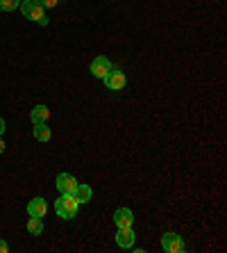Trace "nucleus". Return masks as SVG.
<instances>
[{
    "mask_svg": "<svg viewBox=\"0 0 227 253\" xmlns=\"http://www.w3.org/2000/svg\"><path fill=\"white\" fill-rule=\"evenodd\" d=\"M41 5H43V9H53V7L59 5V0H39Z\"/></svg>",
    "mask_w": 227,
    "mask_h": 253,
    "instance_id": "obj_15",
    "label": "nucleus"
},
{
    "mask_svg": "<svg viewBox=\"0 0 227 253\" xmlns=\"http://www.w3.org/2000/svg\"><path fill=\"white\" fill-rule=\"evenodd\" d=\"M111 69H114V66H111V62L105 57V55H100V57H96L94 62H91V73H94L96 78H100V80H102Z\"/></svg>",
    "mask_w": 227,
    "mask_h": 253,
    "instance_id": "obj_6",
    "label": "nucleus"
},
{
    "mask_svg": "<svg viewBox=\"0 0 227 253\" xmlns=\"http://www.w3.org/2000/svg\"><path fill=\"white\" fill-rule=\"evenodd\" d=\"M21 2H23V0H0V9H2V12H14V9L21 7Z\"/></svg>",
    "mask_w": 227,
    "mask_h": 253,
    "instance_id": "obj_14",
    "label": "nucleus"
},
{
    "mask_svg": "<svg viewBox=\"0 0 227 253\" xmlns=\"http://www.w3.org/2000/svg\"><path fill=\"white\" fill-rule=\"evenodd\" d=\"M7 251H9V244L5 240H0V253H7Z\"/></svg>",
    "mask_w": 227,
    "mask_h": 253,
    "instance_id": "obj_16",
    "label": "nucleus"
},
{
    "mask_svg": "<svg viewBox=\"0 0 227 253\" xmlns=\"http://www.w3.org/2000/svg\"><path fill=\"white\" fill-rule=\"evenodd\" d=\"M46 212H48V203H46V199H41V196H36V199H32L28 203V214L30 217L43 219L46 217Z\"/></svg>",
    "mask_w": 227,
    "mask_h": 253,
    "instance_id": "obj_8",
    "label": "nucleus"
},
{
    "mask_svg": "<svg viewBox=\"0 0 227 253\" xmlns=\"http://www.w3.org/2000/svg\"><path fill=\"white\" fill-rule=\"evenodd\" d=\"M134 240H136V235H134L132 226H130V228H118V233H116V244H118L121 249H132V247H134Z\"/></svg>",
    "mask_w": 227,
    "mask_h": 253,
    "instance_id": "obj_9",
    "label": "nucleus"
},
{
    "mask_svg": "<svg viewBox=\"0 0 227 253\" xmlns=\"http://www.w3.org/2000/svg\"><path fill=\"white\" fill-rule=\"evenodd\" d=\"M5 151V141H2V137H0V153Z\"/></svg>",
    "mask_w": 227,
    "mask_h": 253,
    "instance_id": "obj_18",
    "label": "nucleus"
},
{
    "mask_svg": "<svg viewBox=\"0 0 227 253\" xmlns=\"http://www.w3.org/2000/svg\"><path fill=\"white\" fill-rule=\"evenodd\" d=\"M162 249L166 253H182L184 251V242L177 233H163L162 235Z\"/></svg>",
    "mask_w": 227,
    "mask_h": 253,
    "instance_id": "obj_3",
    "label": "nucleus"
},
{
    "mask_svg": "<svg viewBox=\"0 0 227 253\" xmlns=\"http://www.w3.org/2000/svg\"><path fill=\"white\" fill-rule=\"evenodd\" d=\"M18 9H21L23 16L30 18V21H34V23H39V25H48L46 9H43V5H41L39 0H23Z\"/></svg>",
    "mask_w": 227,
    "mask_h": 253,
    "instance_id": "obj_2",
    "label": "nucleus"
},
{
    "mask_svg": "<svg viewBox=\"0 0 227 253\" xmlns=\"http://www.w3.org/2000/svg\"><path fill=\"white\" fill-rule=\"evenodd\" d=\"M32 135H34L36 141H50V137H53V130L48 128L46 124H36L34 128H32Z\"/></svg>",
    "mask_w": 227,
    "mask_h": 253,
    "instance_id": "obj_12",
    "label": "nucleus"
},
{
    "mask_svg": "<svg viewBox=\"0 0 227 253\" xmlns=\"http://www.w3.org/2000/svg\"><path fill=\"white\" fill-rule=\"evenodd\" d=\"M114 224L118 226V228H130V226L134 224V214L130 208H118L116 212H114Z\"/></svg>",
    "mask_w": 227,
    "mask_h": 253,
    "instance_id": "obj_7",
    "label": "nucleus"
},
{
    "mask_svg": "<svg viewBox=\"0 0 227 253\" xmlns=\"http://www.w3.org/2000/svg\"><path fill=\"white\" fill-rule=\"evenodd\" d=\"M55 185H57V189L62 192V194H73L75 187H77V178L70 176V173H59Z\"/></svg>",
    "mask_w": 227,
    "mask_h": 253,
    "instance_id": "obj_5",
    "label": "nucleus"
},
{
    "mask_svg": "<svg viewBox=\"0 0 227 253\" xmlns=\"http://www.w3.org/2000/svg\"><path fill=\"white\" fill-rule=\"evenodd\" d=\"M28 233H30V235H41V233H43V221H41L39 217H30Z\"/></svg>",
    "mask_w": 227,
    "mask_h": 253,
    "instance_id": "obj_13",
    "label": "nucleus"
},
{
    "mask_svg": "<svg viewBox=\"0 0 227 253\" xmlns=\"http://www.w3.org/2000/svg\"><path fill=\"white\" fill-rule=\"evenodd\" d=\"M73 196L77 199V203H89V201H91V196H94V189L89 187V185L77 183V187H75V192H73Z\"/></svg>",
    "mask_w": 227,
    "mask_h": 253,
    "instance_id": "obj_10",
    "label": "nucleus"
},
{
    "mask_svg": "<svg viewBox=\"0 0 227 253\" xmlns=\"http://www.w3.org/2000/svg\"><path fill=\"white\" fill-rule=\"evenodd\" d=\"M48 117H50V110H48L46 105H36L34 110H32V114H30V119H32V124H46Z\"/></svg>",
    "mask_w": 227,
    "mask_h": 253,
    "instance_id": "obj_11",
    "label": "nucleus"
},
{
    "mask_svg": "<svg viewBox=\"0 0 227 253\" xmlns=\"http://www.w3.org/2000/svg\"><path fill=\"white\" fill-rule=\"evenodd\" d=\"M2 132H5V119L0 117V137H2Z\"/></svg>",
    "mask_w": 227,
    "mask_h": 253,
    "instance_id": "obj_17",
    "label": "nucleus"
},
{
    "mask_svg": "<svg viewBox=\"0 0 227 253\" xmlns=\"http://www.w3.org/2000/svg\"><path fill=\"white\" fill-rule=\"evenodd\" d=\"M0 12H2V9H0Z\"/></svg>",
    "mask_w": 227,
    "mask_h": 253,
    "instance_id": "obj_19",
    "label": "nucleus"
},
{
    "mask_svg": "<svg viewBox=\"0 0 227 253\" xmlns=\"http://www.w3.org/2000/svg\"><path fill=\"white\" fill-rule=\"evenodd\" d=\"M77 210H80V203L73 194H62L55 201V212L59 219H75Z\"/></svg>",
    "mask_w": 227,
    "mask_h": 253,
    "instance_id": "obj_1",
    "label": "nucleus"
},
{
    "mask_svg": "<svg viewBox=\"0 0 227 253\" xmlns=\"http://www.w3.org/2000/svg\"><path fill=\"white\" fill-rule=\"evenodd\" d=\"M102 80H105V84L111 89V91H121V89L125 87V83H128L125 73H123V71H118V69H111L109 73L102 78Z\"/></svg>",
    "mask_w": 227,
    "mask_h": 253,
    "instance_id": "obj_4",
    "label": "nucleus"
}]
</instances>
